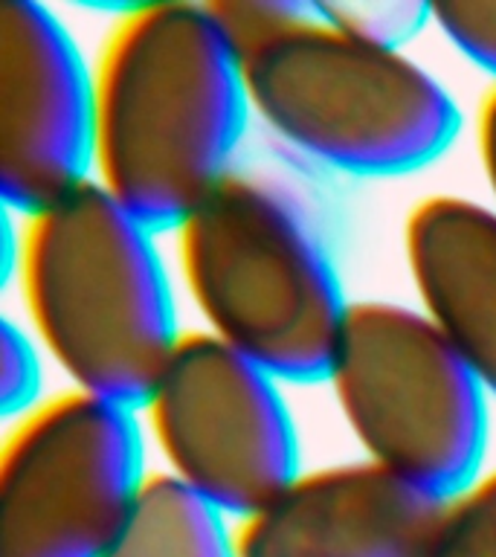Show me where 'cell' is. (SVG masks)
I'll return each mask as SVG.
<instances>
[{"mask_svg":"<svg viewBox=\"0 0 496 557\" xmlns=\"http://www.w3.org/2000/svg\"><path fill=\"white\" fill-rule=\"evenodd\" d=\"M90 181L172 233L235 169L250 116L207 0L116 9L90 61Z\"/></svg>","mask_w":496,"mask_h":557,"instance_id":"6da1fadb","label":"cell"},{"mask_svg":"<svg viewBox=\"0 0 496 557\" xmlns=\"http://www.w3.org/2000/svg\"><path fill=\"white\" fill-rule=\"evenodd\" d=\"M17 218L21 325L73 389L139 409L183 331L157 233L94 181Z\"/></svg>","mask_w":496,"mask_h":557,"instance_id":"7a4b0ae2","label":"cell"},{"mask_svg":"<svg viewBox=\"0 0 496 557\" xmlns=\"http://www.w3.org/2000/svg\"><path fill=\"white\" fill-rule=\"evenodd\" d=\"M200 329L282 383H325L351 299L294 191L233 169L172 230Z\"/></svg>","mask_w":496,"mask_h":557,"instance_id":"3957f363","label":"cell"},{"mask_svg":"<svg viewBox=\"0 0 496 557\" xmlns=\"http://www.w3.org/2000/svg\"><path fill=\"white\" fill-rule=\"evenodd\" d=\"M250 113L331 172L404 177L459 137L450 90L404 47L334 24L317 3L238 59Z\"/></svg>","mask_w":496,"mask_h":557,"instance_id":"277c9868","label":"cell"},{"mask_svg":"<svg viewBox=\"0 0 496 557\" xmlns=\"http://www.w3.org/2000/svg\"><path fill=\"white\" fill-rule=\"evenodd\" d=\"M325 383L363 459L442 499L482 470L491 395L416 305L351 299Z\"/></svg>","mask_w":496,"mask_h":557,"instance_id":"5b68a950","label":"cell"},{"mask_svg":"<svg viewBox=\"0 0 496 557\" xmlns=\"http://www.w3.org/2000/svg\"><path fill=\"white\" fill-rule=\"evenodd\" d=\"M148 476L137 409L73 386L44 395L0 442V557H104Z\"/></svg>","mask_w":496,"mask_h":557,"instance_id":"8992f818","label":"cell"},{"mask_svg":"<svg viewBox=\"0 0 496 557\" xmlns=\"http://www.w3.org/2000/svg\"><path fill=\"white\" fill-rule=\"evenodd\" d=\"M163 473L241 520L302 470L282 381L203 329H183L137 409Z\"/></svg>","mask_w":496,"mask_h":557,"instance_id":"52a82bcc","label":"cell"},{"mask_svg":"<svg viewBox=\"0 0 496 557\" xmlns=\"http://www.w3.org/2000/svg\"><path fill=\"white\" fill-rule=\"evenodd\" d=\"M90 61L50 7L0 0V195L26 215L90 181Z\"/></svg>","mask_w":496,"mask_h":557,"instance_id":"ba28073f","label":"cell"},{"mask_svg":"<svg viewBox=\"0 0 496 557\" xmlns=\"http://www.w3.org/2000/svg\"><path fill=\"white\" fill-rule=\"evenodd\" d=\"M442 496L369 459L302 468L230 522L235 557H421Z\"/></svg>","mask_w":496,"mask_h":557,"instance_id":"9c48e42d","label":"cell"},{"mask_svg":"<svg viewBox=\"0 0 496 557\" xmlns=\"http://www.w3.org/2000/svg\"><path fill=\"white\" fill-rule=\"evenodd\" d=\"M400 256L416 308L496 400V212L433 191L409 203Z\"/></svg>","mask_w":496,"mask_h":557,"instance_id":"30bf717a","label":"cell"},{"mask_svg":"<svg viewBox=\"0 0 496 557\" xmlns=\"http://www.w3.org/2000/svg\"><path fill=\"white\" fill-rule=\"evenodd\" d=\"M104 557H235L230 520L151 470L125 529Z\"/></svg>","mask_w":496,"mask_h":557,"instance_id":"8fae6325","label":"cell"},{"mask_svg":"<svg viewBox=\"0 0 496 557\" xmlns=\"http://www.w3.org/2000/svg\"><path fill=\"white\" fill-rule=\"evenodd\" d=\"M421 557H496V465L444 496Z\"/></svg>","mask_w":496,"mask_h":557,"instance_id":"7c38bea8","label":"cell"},{"mask_svg":"<svg viewBox=\"0 0 496 557\" xmlns=\"http://www.w3.org/2000/svg\"><path fill=\"white\" fill-rule=\"evenodd\" d=\"M325 17L346 26L351 33L372 38V41L404 47V44L433 24V3H400V0H363V3H317Z\"/></svg>","mask_w":496,"mask_h":557,"instance_id":"4fadbf2b","label":"cell"},{"mask_svg":"<svg viewBox=\"0 0 496 557\" xmlns=\"http://www.w3.org/2000/svg\"><path fill=\"white\" fill-rule=\"evenodd\" d=\"M302 7L305 3L294 0H207L209 15L235 52V59L256 50L270 35L290 24Z\"/></svg>","mask_w":496,"mask_h":557,"instance_id":"5bb4252c","label":"cell"},{"mask_svg":"<svg viewBox=\"0 0 496 557\" xmlns=\"http://www.w3.org/2000/svg\"><path fill=\"white\" fill-rule=\"evenodd\" d=\"M41 357L29 331L7 317L0 329V409L7 421L44 398Z\"/></svg>","mask_w":496,"mask_h":557,"instance_id":"9a60e30c","label":"cell"},{"mask_svg":"<svg viewBox=\"0 0 496 557\" xmlns=\"http://www.w3.org/2000/svg\"><path fill=\"white\" fill-rule=\"evenodd\" d=\"M433 26L461 59L476 64L496 85V0L433 3Z\"/></svg>","mask_w":496,"mask_h":557,"instance_id":"2e32d148","label":"cell"},{"mask_svg":"<svg viewBox=\"0 0 496 557\" xmlns=\"http://www.w3.org/2000/svg\"><path fill=\"white\" fill-rule=\"evenodd\" d=\"M473 148L496 212V85H487L473 108Z\"/></svg>","mask_w":496,"mask_h":557,"instance_id":"e0dca14e","label":"cell"}]
</instances>
